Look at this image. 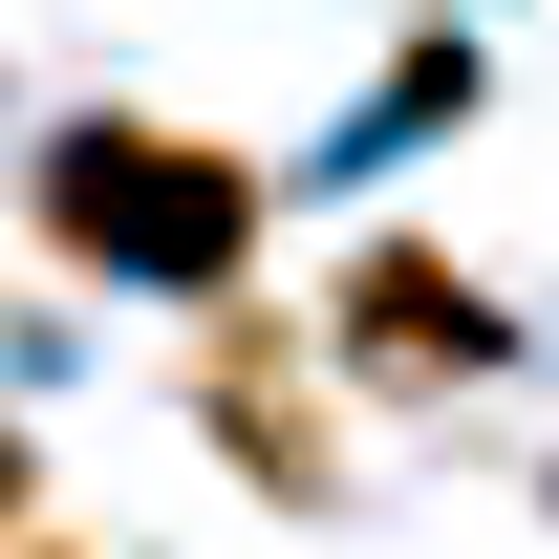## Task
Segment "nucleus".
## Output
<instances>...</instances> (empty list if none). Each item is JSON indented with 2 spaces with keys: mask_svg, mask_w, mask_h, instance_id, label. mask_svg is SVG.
Returning a JSON list of instances; mask_svg holds the SVG:
<instances>
[{
  "mask_svg": "<svg viewBox=\"0 0 559 559\" xmlns=\"http://www.w3.org/2000/svg\"><path fill=\"white\" fill-rule=\"evenodd\" d=\"M44 259L130 280V301H237V259H259V173H237L215 130L86 108V130H44Z\"/></svg>",
  "mask_w": 559,
  "mask_h": 559,
  "instance_id": "1",
  "label": "nucleus"
},
{
  "mask_svg": "<svg viewBox=\"0 0 559 559\" xmlns=\"http://www.w3.org/2000/svg\"><path fill=\"white\" fill-rule=\"evenodd\" d=\"M194 409L237 430V474H259L280 516H323V495H345V430H323V388H301V345H280V301H215V345H194Z\"/></svg>",
  "mask_w": 559,
  "mask_h": 559,
  "instance_id": "2",
  "label": "nucleus"
},
{
  "mask_svg": "<svg viewBox=\"0 0 559 559\" xmlns=\"http://www.w3.org/2000/svg\"><path fill=\"white\" fill-rule=\"evenodd\" d=\"M323 345H345L366 388H409V409H430V388H474V366H495V301H474V259H430V237H366Z\"/></svg>",
  "mask_w": 559,
  "mask_h": 559,
  "instance_id": "3",
  "label": "nucleus"
},
{
  "mask_svg": "<svg viewBox=\"0 0 559 559\" xmlns=\"http://www.w3.org/2000/svg\"><path fill=\"white\" fill-rule=\"evenodd\" d=\"M22 516H44V452H22V430H0V538H22Z\"/></svg>",
  "mask_w": 559,
  "mask_h": 559,
  "instance_id": "4",
  "label": "nucleus"
},
{
  "mask_svg": "<svg viewBox=\"0 0 559 559\" xmlns=\"http://www.w3.org/2000/svg\"><path fill=\"white\" fill-rule=\"evenodd\" d=\"M0 559H66V538H0Z\"/></svg>",
  "mask_w": 559,
  "mask_h": 559,
  "instance_id": "5",
  "label": "nucleus"
}]
</instances>
